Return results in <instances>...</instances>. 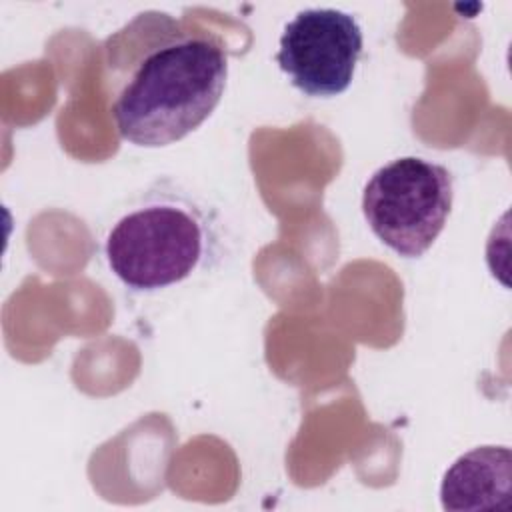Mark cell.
Here are the masks:
<instances>
[{
	"label": "cell",
	"instance_id": "1",
	"mask_svg": "<svg viewBox=\"0 0 512 512\" xmlns=\"http://www.w3.org/2000/svg\"><path fill=\"white\" fill-rule=\"evenodd\" d=\"M102 48L110 114L130 144H174L200 128L222 100L226 46L168 12H138Z\"/></svg>",
	"mask_w": 512,
	"mask_h": 512
},
{
	"label": "cell",
	"instance_id": "2",
	"mask_svg": "<svg viewBox=\"0 0 512 512\" xmlns=\"http://www.w3.org/2000/svg\"><path fill=\"white\" fill-rule=\"evenodd\" d=\"M102 250L110 272L126 288L156 292L212 264L218 228L192 194L160 180L110 226Z\"/></svg>",
	"mask_w": 512,
	"mask_h": 512
},
{
	"label": "cell",
	"instance_id": "4",
	"mask_svg": "<svg viewBox=\"0 0 512 512\" xmlns=\"http://www.w3.org/2000/svg\"><path fill=\"white\" fill-rule=\"evenodd\" d=\"M364 48L358 20L338 8L300 10L282 30L276 64L310 98L348 90Z\"/></svg>",
	"mask_w": 512,
	"mask_h": 512
},
{
	"label": "cell",
	"instance_id": "3",
	"mask_svg": "<svg viewBox=\"0 0 512 512\" xmlns=\"http://www.w3.org/2000/svg\"><path fill=\"white\" fill-rule=\"evenodd\" d=\"M452 202V172L420 156L380 166L362 190L366 224L402 258H420L430 250L446 226Z\"/></svg>",
	"mask_w": 512,
	"mask_h": 512
},
{
	"label": "cell",
	"instance_id": "5",
	"mask_svg": "<svg viewBox=\"0 0 512 512\" xmlns=\"http://www.w3.org/2000/svg\"><path fill=\"white\" fill-rule=\"evenodd\" d=\"M444 510H508L512 504V452L508 446H476L458 456L442 476Z\"/></svg>",
	"mask_w": 512,
	"mask_h": 512
}]
</instances>
